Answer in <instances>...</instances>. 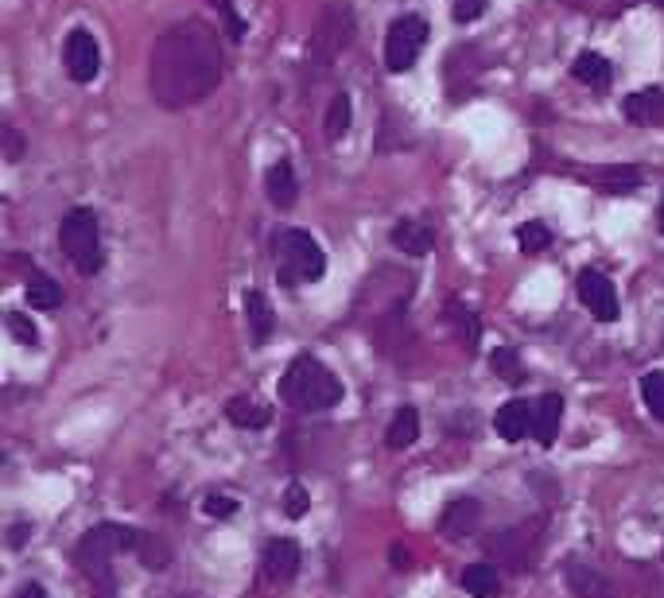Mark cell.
<instances>
[{
	"label": "cell",
	"instance_id": "obj_1",
	"mask_svg": "<svg viewBox=\"0 0 664 598\" xmlns=\"http://www.w3.org/2000/svg\"><path fill=\"white\" fill-rule=\"evenodd\" d=\"M221 82V43L207 23L184 20L168 28L148 59V86L163 109L199 106Z\"/></svg>",
	"mask_w": 664,
	"mask_h": 598
},
{
	"label": "cell",
	"instance_id": "obj_2",
	"mask_svg": "<svg viewBox=\"0 0 664 598\" xmlns=\"http://www.w3.org/2000/svg\"><path fill=\"white\" fill-rule=\"evenodd\" d=\"M137 540L140 532L137 529H125V525H98V529H90L82 540H78V571L86 576V584H90V598H117V579H113V556L117 552H137Z\"/></svg>",
	"mask_w": 664,
	"mask_h": 598
},
{
	"label": "cell",
	"instance_id": "obj_3",
	"mask_svg": "<svg viewBox=\"0 0 664 598\" xmlns=\"http://www.w3.org/2000/svg\"><path fill=\"white\" fill-rule=\"evenodd\" d=\"M280 400L296 412H327L343 400V381L319 358L299 353L280 377Z\"/></svg>",
	"mask_w": 664,
	"mask_h": 598
},
{
	"label": "cell",
	"instance_id": "obj_4",
	"mask_svg": "<svg viewBox=\"0 0 664 598\" xmlns=\"http://www.w3.org/2000/svg\"><path fill=\"white\" fill-rule=\"evenodd\" d=\"M327 272V253L307 230H284L276 238V280L284 288L315 285Z\"/></svg>",
	"mask_w": 664,
	"mask_h": 598
},
{
	"label": "cell",
	"instance_id": "obj_5",
	"mask_svg": "<svg viewBox=\"0 0 664 598\" xmlns=\"http://www.w3.org/2000/svg\"><path fill=\"white\" fill-rule=\"evenodd\" d=\"M59 249L82 277L101 272V265H106V257H101V226L90 207H75L59 222Z\"/></svg>",
	"mask_w": 664,
	"mask_h": 598
},
{
	"label": "cell",
	"instance_id": "obj_6",
	"mask_svg": "<svg viewBox=\"0 0 664 598\" xmlns=\"http://www.w3.org/2000/svg\"><path fill=\"white\" fill-rule=\"evenodd\" d=\"M424 43H428V23H424V16L408 12V16H400V20H393L389 36H385V67H389L393 74L413 70L424 51Z\"/></svg>",
	"mask_w": 664,
	"mask_h": 598
},
{
	"label": "cell",
	"instance_id": "obj_7",
	"mask_svg": "<svg viewBox=\"0 0 664 598\" xmlns=\"http://www.w3.org/2000/svg\"><path fill=\"white\" fill-rule=\"evenodd\" d=\"M62 62H67V74L75 78L78 86L93 82V78H98V70H101L98 39H93L86 28H75L67 36V47H62Z\"/></svg>",
	"mask_w": 664,
	"mask_h": 598
},
{
	"label": "cell",
	"instance_id": "obj_8",
	"mask_svg": "<svg viewBox=\"0 0 664 598\" xmlns=\"http://www.w3.org/2000/svg\"><path fill=\"white\" fill-rule=\"evenodd\" d=\"M579 299L598 322H614L618 319V292H614L611 277L598 269H583L579 272Z\"/></svg>",
	"mask_w": 664,
	"mask_h": 598
},
{
	"label": "cell",
	"instance_id": "obj_9",
	"mask_svg": "<svg viewBox=\"0 0 664 598\" xmlns=\"http://www.w3.org/2000/svg\"><path fill=\"white\" fill-rule=\"evenodd\" d=\"M354 36V23H350V8L346 4H330V12L323 16V23H319V36H315V43H311V51L315 54H323V59H330L335 51H343V43Z\"/></svg>",
	"mask_w": 664,
	"mask_h": 598
},
{
	"label": "cell",
	"instance_id": "obj_10",
	"mask_svg": "<svg viewBox=\"0 0 664 598\" xmlns=\"http://www.w3.org/2000/svg\"><path fill=\"white\" fill-rule=\"evenodd\" d=\"M299 560H304V552H299V545L291 537H276L268 540L265 548V576L272 579V584H291L299 571Z\"/></svg>",
	"mask_w": 664,
	"mask_h": 598
},
{
	"label": "cell",
	"instance_id": "obj_11",
	"mask_svg": "<svg viewBox=\"0 0 664 598\" xmlns=\"http://www.w3.org/2000/svg\"><path fill=\"white\" fill-rule=\"evenodd\" d=\"M533 420H536V408L528 405V400H509V405L497 408L494 428L505 443H517V439H525L528 431H533Z\"/></svg>",
	"mask_w": 664,
	"mask_h": 598
},
{
	"label": "cell",
	"instance_id": "obj_12",
	"mask_svg": "<svg viewBox=\"0 0 664 598\" xmlns=\"http://www.w3.org/2000/svg\"><path fill=\"white\" fill-rule=\"evenodd\" d=\"M626 121L630 124H642V129H650V124H664V90H637L626 98Z\"/></svg>",
	"mask_w": 664,
	"mask_h": 598
},
{
	"label": "cell",
	"instance_id": "obj_13",
	"mask_svg": "<svg viewBox=\"0 0 664 598\" xmlns=\"http://www.w3.org/2000/svg\"><path fill=\"white\" fill-rule=\"evenodd\" d=\"M478 521H482V509H478V501H470V498H458V501H450L447 509H443V517H439V532H447V537H470L474 529H478Z\"/></svg>",
	"mask_w": 664,
	"mask_h": 598
},
{
	"label": "cell",
	"instance_id": "obj_14",
	"mask_svg": "<svg viewBox=\"0 0 664 598\" xmlns=\"http://www.w3.org/2000/svg\"><path fill=\"white\" fill-rule=\"evenodd\" d=\"M393 246L408 257H428L436 249V230L424 222H397L393 226Z\"/></svg>",
	"mask_w": 664,
	"mask_h": 598
},
{
	"label": "cell",
	"instance_id": "obj_15",
	"mask_svg": "<svg viewBox=\"0 0 664 598\" xmlns=\"http://www.w3.org/2000/svg\"><path fill=\"white\" fill-rule=\"evenodd\" d=\"M559 423H564V397H559V392H544L541 405H536L533 436L541 439L544 447H552V443H556Z\"/></svg>",
	"mask_w": 664,
	"mask_h": 598
},
{
	"label": "cell",
	"instance_id": "obj_16",
	"mask_svg": "<svg viewBox=\"0 0 664 598\" xmlns=\"http://www.w3.org/2000/svg\"><path fill=\"white\" fill-rule=\"evenodd\" d=\"M458 587L474 598H497L502 595V576H497L494 564H470V568H463V576H458Z\"/></svg>",
	"mask_w": 664,
	"mask_h": 598
},
{
	"label": "cell",
	"instance_id": "obj_17",
	"mask_svg": "<svg viewBox=\"0 0 664 598\" xmlns=\"http://www.w3.org/2000/svg\"><path fill=\"white\" fill-rule=\"evenodd\" d=\"M572 74H575V82H583V86H591V90L603 93L606 86H611L614 70H611V62H606L598 51H583L579 59L572 62Z\"/></svg>",
	"mask_w": 664,
	"mask_h": 598
},
{
	"label": "cell",
	"instance_id": "obj_18",
	"mask_svg": "<svg viewBox=\"0 0 664 598\" xmlns=\"http://www.w3.org/2000/svg\"><path fill=\"white\" fill-rule=\"evenodd\" d=\"M567 587L579 598H611V584L603 579V571L587 568V564L579 560L567 564Z\"/></svg>",
	"mask_w": 664,
	"mask_h": 598
},
{
	"label": "cell",
	"instance_id": "obj_19",
	"mask_svg": "<svg viewBox=\"0 0 664 598\" xmlns=\"http://www.w3.org/2000/svg\"><path fill=\"white\" fill-rule=\"evenodd\" d=\"M265 191H268V199H272L280 210L296 202L299 187H296V176H291V163H288V160H280V163H272V168H268V176H265Z\"/></svg>",
	"mask_w": 664,
	"mask_h": 598
},
{
	"label": "cell",
	"instance_id": "obj_20",
	"mask_svg": "<svg viewBox=\"0 0 664 598\" xmlns=\"http://www.w3.org/2000/svg\"><path fill=\"white\" fill-rule=\"evenodd\" d=\"M226 416H229L234 428H245V431H260V428H268V420H272V412H268L265 405H257V400H249V397L229 400Z\"/></svg>",
	"mask_w": 664,
	"mask_h": 598
},
{
	"label": "cell",
	"instance_id": "obj_21",
	"mask_svg": "<svg viewBox=\"0 0 664 598\" xmlns=\"http://www.w3.org/2000/svg\"><path fill=\"white\" fill-rule=\"evenodd\" d=\"M416 439H420V416H416V408H400V412L393 416L389 431H385V443H389L393 451H405Z\"/></svg>",
	"mask_w": 664,
	"mask_h": 598
},
{
	"label": "cell",
	"instance_id": "obj_22",
	"mask_svg": "<svg viewBox=\"0 0 664 598\" xmlns=\"http://www.w3.org/2000/svg\"><path fill=\"white\" fill-rule=\"evenodd\" d=\"M245 319H249L252 342H268L276 319H272V307H268V299L260 292H245Z\"/></svg>",
	"mask_w": 664,
	"mask_h": 598
},
{
	"label": "cell",
	"instance_id": "obj_23",
	"mask_svg": "<svg viewBox=\"0 0 664 598\" xmlns=\"http://www.w3.org/2000/svg\"><path fill=\"white\" fill-rule=\"evenodd\" d=\"M28 303L31 307H39V311H54V307L62 303V288L54 285L51 277H43V272H31V280H28Z\"/></svg>",
	"mask_w": 664,
	"mask_h": 598
},
{
	"label": "cell",
	"instance_id": "obj_24",
	"mask_svg": "<svg viewBox=\"0 0 664 598\" xmlns=\"http://www.w3.org/2000/svg\"><path fill=\"white\" fill-rule=\"evenodd\" d=\"M642 400H645V408L653 412V420L664 423V373L661 369H653V373L642 377Z\"/></svg>",
	"mask_w": 664,
	"mask_h": 598
},
{
	"label": "cell",
	"instance_id": "obj_25",
	"mask_svg": "<svg viewBox=\"0 0 664 598\" xmlns=\"http://www.w3.org/2000/svg\"><path fill=\"white\" fill-rule=\"evenodd\" d=\"M346 132H350V98H346V93H338V98L330 101V109H327V137L343 140Z\"/></svg>",
	"mask_w": 664,
	"mask_h": 598
},
{
	"label": "cell",
	"instance_id": "obj_26",
	"mask_svg": "<svg viewBox=\"0 0 664 598\" xmlns=\"http://www.w3.org/2000/svg\"><path fill=\"white\" fill-rule=\"evenodd\" d=\"M548 226L544 222H525L517 230V246H521V253H541V249H548Z\"/></svg>",
	"mask_w": 664,
	"mask_h": 598
},
{
	"label": "cell",
	"instance_id": "obj_27",
	"mask_svg": "<svg viewBox=\"0 0 664 598\" xmlns=\"http://www.w3.org/2000/svg\"><path fill=\"white\" fill-rule=\"evenodd\" d=\"M489 366H494V373L497 377H505V381H513L517 385L521 377V361H517V350H494V358H489Z\"/></svg>",
	"mask_w": 664,
	"mask_h": 598
},
{
	"label": "cell",
	"instance_id": "obj_28",
	"mask_svg": "<svg viewBox=\"0 0 664 598\" xmlns=\"http://www.w3.org/2000/svg\"><path fill=\"white\" fill-rule=\"evenodd\" d=\"M307 509H311V494H307L299 482H288V490H284V514H288V517H304Z\"/></svg>",
	"mask_w": 664,
	"mask_h": 598
},
{
	"label": "cell",
	"instance_id": "obj_29",
	"mask_svg": "<svg viewBox=\"0 0 664 598\" xmlns=\"http://www.w3.org/2000/svg\"><path fill=\"white\" fill-rule=\"evenodd\" d=\"M8 330H12V338H16V342H23V346H36L39 342L36 322H31L28 315H20V311L8 315Z\"/></svg>",
	"mask_w": 664,
	"mask_h": 598
},
{
	"label": "cell",
	"instance_id": "obj_30",
	"mask_svg": "<svg viewBox=\"0 0 664 598\" xmlns=\"http://www.w3.org/2000/svg\"><path fill=\"white\" fill-rule=\"evenodd\" d=\"M489 0H455V20L458 23H474L482 12H486Z\"/></svg>",
	"mask_w": 664,
	"mask_h": 598
},
{
	"label": "cell",
	"instance_id": "obj_31",
	"mask_svg": "<svg viewBox=\"0 0 664 598\" xmlns=\"http://www.w3.org/2000/svg\"><path fill=\"white\" fill-rule=\"evenodd\" d=\"M202 509H207L210 517H234L237 514V501L226 498V494H210V498L202 501Z\"/></svg>",
	"mask_w": 664,
	"mask_h": 598
},
{
	"label": "cell",
	"instance_id": "obj_32",
	"mask_svg": "<svg viewBox=\"0 0 664 598\" xmlns=\"http://www.w3.org/2000/svg\"><path fill=\"white\" fill-rule=\"evenodd\" d=\"M20 152H23V137L16 129H4V156L8 160H20Z\"/></svg>",
	"mask_w": 664,
	"mask_h": 598
},
{
	"label": "cell",
	"instance_id": "obj_33",
	"mask_svg": "<svg viewBox=\"0 0 664 598\" xmlns=\"http://www.w3.org/2000/svg\"><path fill=\"white\" fill-rule=\"evenodd\" d=\"M215 4L221 8V12H226V23H229V36L234 39H241V20H237V12H234V4H229V0H215Z\"/></svg>",
	"mask_w": 664,
	"mask_h": 598
},
{
	"label": "cell",
	"instance_id": "obj_34",
	"mask_svg": "<svg viewBox=\"0 0 664 598\" xmlns=\"http://www.w3.org/2000/svg\"><path fill=\"white\" fill-rule=\"evenodd\" d=\"M12 598H47V591H43V587H39V584H23Z\"/></svg>",
	"mask_w": 664,
	"mask_h": 598
},
{
	"label": "cell",
	"instance_id": "obj_35",
	"mask_svg": "<svg viewBox=\"0 0 664 598\" xmlns=\"http://www.w3.org/2000/svg\"><path fill=\"white\" fill-rule=\"evenodd\" d=\"M657 226H661V233H664V195H661V210H657Z\"/></svg>",
	"mask_w": 664,
	"mask_h": 598
},
{
	"label": "cell",
	"instance_id": "obj_36",
	"mask_svg": "<svg viewBox=\"0 0 664 598\" xmlns=\"http://www.w3.org/2000/svg\"><path fill=\"white\" fill-rule=\"evenodd\" d=\"M657 4H664V0H657Z\"/></svg>",
	"mask_w": 664,
	"mask_h": 598
}]
</instances>
